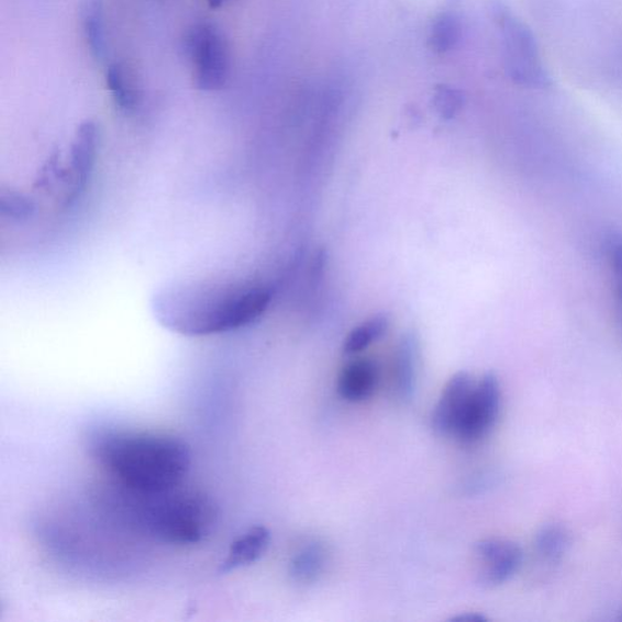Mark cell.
<instances>
[{
    "label": "cell",
    "instance_id": "6da1fadb",
    "mask_svg": "<svg viewBox=\"0 0 622 622\" xmlns=\"http://www.w3.org/2000/svg\"><path fill=\"white\" fill-rule=\"evenodd\" d=\"M268 288L227 280L178 284L154 299L155 315L168 330L182 336L221 335L255 324L267 311Z\"/></svg>",
    "mask_w": 622,
    "mask_h": 622
},
{
    "label": "cell",
    "instance_id": "7a4b0ae2",
    "mask_svg": "<svg viewBox=\"0 0 622 622\" xmlns=\"http://www.w3.org/2000/svg\"><path fill=\"white\" fill-rule=\"evenodd\" d=\"M89 453L119 487L134 492L179 488L191 468L190 446L164 433L101 429L89 437Z\"/></svg>",
    "mask_w": 622,
    "mask_h": 622
},
{
    "label": "cell",
    "instance_id": "3957f363",
    "mask_svg": "<svg viewBox=\"0 0 622 622\" xmlns=\"http://www.w3.org/2000/svg\"><path fill=\"white\" fill-rule=\"evenodd\" d=\"M123 491L134 506L135 520L160 543L193 546L209 537L218 522V509L206 493L180 487L157 493Z\"/></svg>",
    "mask_w": 622,
    "mask_h": 622
},
{
    "label": "cell",
    "instance_id": "277c9868",
    "mask_svg": "<svg viewBox=\"0 0 622 622\" xmlns=\"http://www.w3.org/2000/svg\"><path fill=\"white\" fill-rule=\"evenodd\" d=\"M501 33L504 70L514 84L529 88H546L551 77L541 59L532 30L502 4L493 8Z\"/></svg>",
    "mask_w": 622,
    "mask_h": 622
},
{
    "label": "cell",
    "instance_id": "5b68a950",
    "mask_svg": "<svg viewBox=\"0 0 622 622\" xmlns=\"http://www.w3.org/2000/svg\"><path fill=\"white\" fill-rule=\"evenodd\" d=\"M184 49L195 65L196 87L210 91L225 86L230 74V53L221 31L211 24L196 25L187 33Z\"/></svg>",
    "mask_w": 622,
    "mask_h": 622
},
{
    "label": "cell",
    "instance_id": "8992f818",
    "mask_svg": "<svg viewBox=\"0 0 622 622\" xmlns=\"http://www.w3.org/2000/svg\"><path fill=\"white\" fill-rule=\"evenodd\" d=\"M501 387L497 376L484 375L471 391L467 409L455 432L457 440L475 443L487 436L499 419Z\"/></svg>",
    "mask_w": 622,
    "mask_h": 622
},
{
    "label": "cell",
    "instance_id": "52a82bcc",
    "mask_svg": "<svg viewBox=\"0 0 622 622\" xmlns=\"http://www.w3.org/2000/svg\"><path fill=\"white\" fill-rule=\"evenodd\" d=\"M482 586L497 587L513 578L521 569L523 551L510 540L487 538L475 546Z\"/></svg>",
    "mask_w": 622,
    "mask_h": 622
},
{
    "label": "cell",
    "instance_id": "ba28073f",
    "mask_svg": "<svg viewBox=\"0 0 622 622\" xmlns=\"http://www.w3.org/2000/svg\"><path fill=\"white\" fill-rule=\"evenodd\" d=\"M476 384L467 373L454 375L444 387L432 416L437 434L454 436Z\"/></svg>",
    "mask_w": 622,
    "mask_h": 622
},
{
    "label": "cell",
    "instance_id": "9c48e42d",
    "mask_svg": "<svg viewBox=\"0 0 622 622\" xmlns=\"http://www.w3.org/2000/svg\"><path fill=\"white\" fill-rule=\"evenodd\" d=\"M270 544L271 534L268 527L263 525L251 527L230 546L227 557L219 571L227 574L252 566L267 553Z\"/></svg>",
    "mask_w": 622,
    "mask_h": 622
},
{
    "label": "cell",
    "instance_id": "30bf717a",
    "mask_svg": "<svg viewBox=\"0 0 622 622\" xmlns=\"http://www.w3.org/2000/svg\"><path fill=\"white\" fill-rule=\"evenodd\" d=\"M377 384V365L370 359H358L343 367L337 390L345 401L360 402L375 393Z\"/></svg>",
    "mask_w": 622,
    "mask_h": 622
},
{
    "label": "cell",
    "instance_id": "8fae6325",
    "mask_svg": "<svg viewBox=\"0 0 622 622\" xmlns=\"http://www.w3.org/2000/svg\"><path fill=\"white\" fill-rule=\"evenodd\" d=\"M419 342L412 333L402 336L397 353V388L401 399L410 400L416 390Z\"/></svg>",
    "mask_w": 622,
    "mask_h": 622
},
{
    "label": "cell",
    "instance_id": "7c38bea8",
    "mask_svg": "<svg viewBox=\"0 0 622 622\" xmlns=\"http://www.w3.org/2000/svg\"><path fill=\"white\" fill-rule=\"evenodd\" d=\"M327 562V551L319 543H311L297 553L290 564L292 579L311 584L319 579Z\"/></svg>",
    "mask_w": 622,
    "mask_h": 622
},
{
    "label": "cell",
    "instance_id": "4fadbf2b",
    "mask_svg": "<svg viewBox=\"0 0 622 622\" xmlns=\"http://www.w3.org/2000/svg\"><path fill=\"white\" fill-rule=\"evenodd\" d=\"M82 19L90 53L97 60H101L107 53L102 0H86Z\"/></svg>",
    "mask_w": 622,
    "mask_h": 622
},
{
    "label": "cell",
    "instance_id": "5bb4252c",
    "mask_svg": "<svg viewBox=\"0 0 622 622\" xmlns=\"http://www.w3.org/2000/svg\"><path fill=\"white\" fill-rule=\"evenodd\" d=\"M389 327V320L386 315H376L368 319L360 326L354 329L343 344V353L355 355L364 352L370 345L382 338Z\"/></svg>",
    "mask_w": 622,
    "mask_h": 622
},
{
    "label": "cell",
    "instance_id": "9a60e30c",
    "mask_svg": "<svg viewBox=\"0 0 622 622\" xmlns=\"http://www.w3.org/2000/svg\"><path fill=\"white\" fill-rule=\"evenodd\" d=\"M460 22L457 16L444 13L433 21L430 33V47L436 54H446L456 48L460 40Z\"/></svg>",
    "mask_w": 622,
    "mask_h": 622
},
{
    "label": "cell",
    "instance_id": "2e32d148",
    "mask_svg": "<svg viewBox=\"0 0 622 622\" xmlns=\"http://www.w3.org/2000/svg\"><path fill=\"white\" fill-rule=\"evenodd\" d=\"M536 549L546 560L560 559L570 546L568 530L558 524H547L536 535Z\"/></svg>",
    "mask_w": 622,
    "mask_h": 622
},
{
    "label": "cell",
    "instance_id": "e0dca14e",
    "mask_svg": "<svg viewBox=\"0 0 622 622\" xmlns=\"http://www.w3.org/2000/svg\"><path fill=\"white\" fill-rule=\"evenodd\" d=\"M107 80L109 89L121 109L133 110L137 105L136 91L126 80L120 65L109 67Z\"/></svg>",
    "mask_w": 622,
    "mask_h": 622
},
{
    "label": "cell",
    "instance_id": "ac0fdd59",
    "mask_svg": "<svg viewBox=\"0 0 622 622\" xmlns=\"http://www.w3.org/2000/svg\"><path fill=\"white\" fill-rule=\"evenodd\" d=\"M464 95L451 86H440L434 90L433 105L442 118L453 119L464 107Z\"/></svg>",
    "mask_w": 622,
    "mask_h": 622
},
{
    "label": "cell",
    "instance_id": "d6986e66",
    "mask_svg": "<svg viewBox=\"0 0 622 622\" xmlns=\"http://www.w3.org/2000/svg\"><path fill=\"white\" fill-rule=\"evenodd\" d=\"M607 257L609 269L612 271L619 316L622 321V236H615L609 240Z\"/></svg>",
    "mask_w": 622,
    "mask_h": 622
},
{
    "label": "cell",
    "instance_id": "ffe728a7",
    "mask_svg": "<svg viewBox=\"0 0 622 622\" xmlns=\"http://www.w3.org/2000/svg\"><path fill=\"white\" fill-rule=\"evenodd\" d=\"M453 621H458V622H482V621H487L488 619L486 617H482L480 614L477 613H467L464 615H458L454 619H452Z\"/></svg>",
    "mask_w": 622,
    "mask_h": 622
},
{
    "label": "cell",
    "instance_id": "44dd1931",
    "mask_svg": "<svg viewBox=\"0 0 622 622\" xmlns=\"http://www.w3.org/2000/svg\"><path fill=\"white\" fill-rule=\"evenodd\" d=\"M224 0H209L210 7L216 9L223 4Z\"/></svg>",
    "mask_w": 622,
    "mask_h": 622
}]
</instances>
